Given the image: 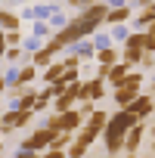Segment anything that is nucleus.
Here are the masks:
<instances>
[{"mask_svg": "<svg viewBox=\"0 0 155 158\" xmlns=\"http://www.w3.org/2000/svg\"><path fill=\"white\" fill-rule=\"evenodd\" d=\"M136 121H140V118H136L130 109H118V112H112V115H109V124H106L103 136H124Z\"/></svg>", "mask_w": 155, "mask_h": 158, "instance_id": "f257e3e1", "label": "nucleus"}, {"mask_svg": "<svg viewBox=\"0 0 155 158\" xmlns=\"http://www.w3.org/2000/svg\"><path fill=\"white\" fill-rule=\"evenodd\" d=\"M146 121H136L127 133H124V158H136L140 155V146L146 143Z\"/></svg>", "mask_w": 155, "mask_h": 158, "instance_id": "f03ea898", "label": "nucleus"}, {"mask_svg": "<svg viewBox=\"0 0 155 158\" xmlns=\"http://www.w3.org/2000/svg\"><path fill=\"white\" fill-rule=\"evenodd\" d=\"M34 115H37V112H22V109H10V112H3V115H0V133H13V130L25 127Z\"/></svg>", "mask_w": 155, "mask_h": 158, "instance_id": "7ed1b4c3", "label": "nucleus"}, {"mask_svg": "<svg viewBox=\"0 0 155 158\" xmlns=\"http://www.w3.org/2000/svg\"><path fill=\"white\" fill-rule=\"evenodd\" d=\"M53 143V130L50 127H37L31 136H25V143H19V149H31V152H44Z\"/></svg>", "mask_w": 155, "mask_h": 158, "instance_id": "20e7f679", "label": "nucleus"}, {"mask_svg": "<svg viewBox=\"0 0 155 158\" xmlns=\"http://www.w3.org/2000/svg\"><path fill=\"white\" fill-rule=\"evenodd\" d=\"M127 109H130V112H133L140 121H149V118H152V112H155V96L140 90V93H136V99H133Z\"/></svg>", "mask_w": 155, "mask_h": 158, "instance_id": "39448f33", "label": "nucleus"}, {"mask_svg": "<svg viewBox=\"0 0 155 158\" xmlns=\"http://www.w3.org/2000/svg\"><path fill=\"white\" fill-rule=\"evenodd\" d=\"M136 93H140V87H130V84H118V87L112 90V99H115V106H118V109H127V106L136 99Z\"/></svg>", "mask_w": 155, "mask_h": 158, "instance_id": "423d86ee", "label": "nucleus"}, {"mask_svg": "<svg viewBox=\"0 0 155 158\" xmlns=\"http://www.w3.org/2000/svg\"><path fill=\"white\" fill-rule=\"evenodd\" d=\"M133 65L130 62H124V59H118L115 65H109V77H106V81H109V87L115 90L118 84H124V77H127V71H130Z\"/></svg>", "mask_w": 155, "mask_h": 158, "instance_id": "0eeeda50", "label": "nucleus"}, {"mask_svg": "<svg viewBox=\"0 0 155 158\" xmlns=\"http://www.w3.org/2000/svg\"><path fill=\"white\" fill-rule=\"evenodd\" d=\"M152 22H155V10H152V6H143L136 16H130V28H133V31H149Z\"/></svg>", "mask_w": 155, "mask_h": 158, "instance_id": "6e6552de", "label": "nucleus"}, {"mask_svg": "<svg viewBox=\"0 0 155 158\" xmlns=\"http://www.w3.org/2000/svg\"><path fill=\"white\" fill-rule=\"evenodd\" d=\"M56 115H59V121H62V130H71V133L84 124V115L78 112V106H74V109H68V112H56Z\"/></svg>", "mask_w": 155, "mask_h": 158, "instance_id": "1a4fd4ad", "label": "nucleus"}, {"mask_svg": "<svg viewBox=\"0 0 155 158\" xmlns=\"http://www.w3.org/2000/svg\"><path fill=\"white\" fill-rule=\"evenodd\" d=\"M103 96H106V81H103V77L84 81V99H93V102H99Z\"/></svg>", "mask_w": 155, "mask_h": 158, "instance_id": "9d476101", "label": "nucleus"}, {"mask_svg": "<svg viewBox=\"0 0 155 158\" xmlns=\"http://www.w3.org/2000/svg\"><path fill=\"white\" fill-rule=\"evenodd\" d=\"M130 16H133L130 3H124V6H109V16H106V25H121V22H130Z\"/></svg>", "mask_w": 155, "mask_h": 158, "instance_id": "9b49d317", "label": "nucleus"}, {"mask_svg": "<svg viewBox=\"0 0 155 158\" xmlns=\"http://www.w3.org/2000/svg\"><path fill=\"white\" fill-rule=\"evenodd\" d=\"M34 102H37V90L28 84V87L22 90V96H19V99H13V109H22V112H34Z\"/></svg>", "mask_w": 155, "mask_h": 158, "instance_id": "f8f14e48", "label": "nucleus"}, {"mask_svg": "<svg viewBox=\"0 0 155 158\" xmlns=\"http://www.w3.org/2000/svg\"><path fill=\"white\" fill-rule=\"evenodd\" d=\"M118 59H121V50H118L115 44H109V47H99V50H96V62H99V65H115Z\"/></svg>", "mask_w": 155, "mask_h": 158, "instance_id": "ddd939ff", "label": "nucleus"}, {"mask_svg": "<svg viewBox=\"0 0 155 158\" xmlns=\"http://www.w3.org/2000/svg\"><path fill=\"white\" fill-rule=\"evenodd\" d=\"M99 136H103V133H99L96 127H90L87 121H84L81 127H78V130H74V139H81V143H87V146H93V143H96Z\"/></svg>", "mask_w": 155, "mask_h": 158, "instance_id": "4468645a", "label": "nucleus"}, {"mask_svg": "<svg viewBox=\"0 0 155 158\" xmlns=\"http://www.w3.org/2000/svg\"><path fill=\"white\" fill-rule=\"evenodd\" d=\"M71 53L81 56V62H84V59H93V56H96V44H93V37H81V40H78V47H74Z\"/></svg>", "mask_w": 155, "mask_h": 158, "instance_id": "2eb2a0df", "label": "nucleus"}, {"mask_svg": "<svg viewBox=\"0 0 155 158\" xmlns=\"http://www.w3.org/2000/svg\"><path fill=\"white\" fill-rule=\"evenodd\" d=\"M62 71H65L62 62H50V65L40 71V77H44V84H53V81H59V77H62Z\"/></svg>", "mask_w": 155, "mask_h": 158, "instance_id": "dca6fc26", "label": "nucleus"}, {"mask_svg": "<svg viewBox=\"0 0 155 158\" xmlns=\"http://www.w3.org/2000/svg\"><path fill=\"white\" fill-rule=\"evenodd\" d=\"M53 112H68V109H74L78 106V99L74 96H68V93H59V96H53Z\"/></svg>", "mask_w": 155, "mask_h": 158, "instance_id": "f3484780", "label": "nucleus"}, {"mask_svg": "<svg viewBox=\"0 0 155 158\" xmlns=\"http://www.w3.org/2000/svg\"><path fill=\"white\" fill-rule=\"evenodd\" d=\"M106 155H124V136H103Z\"/></svg>", "mask_w": 155, "mask_h": 158, "instance_id": "a211bd4d", "label": "nucleus"}, {"mask_svg": "<svg viewBox=\"0 0 155 158\" xmlns=\"http://www.w3.org/2000/svg\"><path fill=\"white\" fill-rule=\"evenodd\" d=\"M37 77V65H22L19 71H16V84H22V87H28L31 81Z\"/></svg>", "mask_w": 155, "mask_h": 158, "instance_id": "6ab92c4d", "label": "nucleus"}, {"mask_svg": "<svg viewBox=\"0 0 155 158\" xmlns=\"http://www.w3.org/2000/svg\"><path fill=\"white\" fill-rule=\"evenodd\" d=\"M53 56H56V53L44 44V47H37V50H34V65H37V68H47V65L53 62Z\"/></svg>", "mask_w": 155, "mask_h": 158, "instance_id": "aec40b11", "label": "nucleus"}, {"mask_svg": "<svg viewBox=\"0 0 155 158\" xmlns=\"http://www.w3.org/2000/svg\"><path fill=\"white\" fill-rule=\"evenodd\" d=\"M87 124H90V127H96V130L103 133V130H106V124H109V112H103V109L96 106V112L87 118Z\"/></svg>", "mask_w": 155, "mask_h": 158, "instance_id": "412c9836", "label": "nucleus"}, {"mask_svg": "<svg viewBox=\"0 0 155 158\" xmlns=\"http://www.w3.org/2000/svg\"><path fill=\"white\" fill-rule=\"evenodd\" d=\"M87 152H90V146H87V143H81V139H71V143H68V149H65V155H68V158H84Z\"/></svg>", "mask_w": 155, "mask_h": 158, "instance_id": "4be33fe9", "label": "nucleus"}, {"mask_svg": "<svg viewBox=\"0 0 155 158\" xmlns=\"http://www.w3.org/2000/svg\"><path fill=\"white\" fill-rule=\"evenodd\" d=\"M74 139V133L71 130H59V133H53V143H50V149H68V143Z\"/></svg>", "mask_w": 155, "mask_h": 158, "instance_id": "5701e85b", "label": "nucleus"}, {"mask_svg": "<svg viewBox=\"0 0 155 158\" xmlns=\"http://www.w3.org/2000/svg\"><path fill=\"white\" fill-rule=\"evenodd\" d=\"M0 28H3V31L19 28V16H16V13H10V10H0Z\"/></svg>", "mask_w": 155, "mask_h": 158, "instance_id": "b1692460", "label": "nucleus"}, {"mask_svg": "<svg viewBox=\"0 0 155 158\" xmlns=\"http://www.w3.org/2000/svg\"><path fill=\"white\" fill-rule=\"evenodd\" d=\"M143 53H146V50H136V47H127V44H124V50H121V59H124V62H130V65H140Z\"/></svg>", "mask_w": 155, "mask_h": 158, "instance_id": "393cba45", "label": "nucleus"}, {"mask_svg": "<svg viewBox=\"0 0 155 158\" xmlns=\"http://www.w3.org/2000/svg\"><path fill=\"white\" fill-rule=\"evenodd\" d=\"M112 40L115 44H121V40H127V34H130V22H121V25H112Z\"/></svg>", "mask_w": 155, "mask_h": 158, "instance_id": "a878e982", "label": "nucleus"}, {"mask_svg": "<svg viewBox=\"0 0 155 158\" xmlns=\"http://www.w3.org/2000/svg\"><path fill=\"white\" fill-rule=\"evenodd\" d=\"M96 106H99V102H93V99H78V112L84 115V121H87V118L96 112Z\"/></svg>", "mask_w": 155, "mask_h": 158, "instance_id": "bb28decb", "label": "nucleus"}, {"mask_svg": "<svg viewBox=\"0 0 155 158\" xmlns=\"http://www.w3.org/2000/svg\"><path fill=\"white\" fill-rule=\"evenodd\" d=\"M143 81H146V74H143V71H133V68H130V71H127V77H124V84L140 87V90H143Z\"/></svg>", "mask_w": 155, "mask_h": 158, "instance_id": "cd10ccee", "label": "nucleus"}, {"mask_svg": "<svg viewBox=\"0 0 155 158\" xmlns=\"http://www.w3.org/2000/svg\"><path fill=\"white\" fill-rule=\"evenodd\" d=\"M44 127H50L53 133H59V130H62V121H59V115H56V112H53V115H47V118H44Z\"/></svg>", "mask_w": 155, "mask_h": 158, "instance_id": "c85d7f7f", "label": "nucleus"}, {"mask_svg": "<svg viewBox=\"0 0 155 158\" xmlns=\"http://www.w3.org/2000/svg\"><path fill=\"white\" fill-rule=\"evenodd\" d=\"M140 68L152 71V68H155V53H143V59H140Z\"/></svg>", "mask_w": 155, "mask_h": 158, "instance_id": "c756f323", "label": "nucleus"}, {"mask_svg": "<svg viewBox=\"0 0 155 158\" xmlns=\"http://www.w3.org/2000/svg\"><path fill=\"white\" fill-rule=\"evenodd\" d=\"M65 3H68V6H74L78 13H81V10H87V6H93L96 0H65Z\"/></svg>", "mask_w": 155, "mask_h": 158, "instance_id": "7c9ffc66", "label": "nucleus"}, {"mask_svg": "<svg viewBox=\"0 0 155 158\" xmlns=\"http://www.w3.org/2000/svg\"><path fill=\"white\" fill-rule=\"evenodd\" d=\"M19 40H22V34H19V28H13V31H6V44H10V47H22Z\"/></svg>", "mask_w": 155, "mask_h": 158, "instance_id": "2f4dec72", "label": "nucleus"}, {"mask_svg": "<svg viewBox=\"0 0 155 158\" xmlns=\"http://www.w3.org/2000/svg\"><path fill=\"white\" fill-rule=\"evenodd\" d=\"M22 53H25V47H10V50H6V59H10V62H19Z\"/></svg>", "mask_w": 155, "mask_h": 158, "instance_id": "473e14b6", "label": "nucleus"}, {"mask_svg": "<svg viewBox=\"0 0 155 158\" xmlns=\"http://www.w3.org/2000/svg\"><path fill=\"white\" fill-rule=\"evenodd\" d=\"M40 158H68V155H65V149H47V152H40Z\"/></svg>", "mask_w": 155, "mask_h": 158, "instance_id": "72a5a7b5", "label": "nucleus"}, {"mask_svg": "<svg viewBox=\"0 0 155 158\" xmlns=\"http://www.w3.org/2000/svg\"><path fill=\"white\" fill-rule=\"evenodd\" d=\"M96 77L106 81V77H109V65H99V62H96Z\"/></svg>", "mask_w": 155, "mask_h": 158, "instance_id": "f704fd0d", "label": "nucleus"}, {"mask_svg": "<svg viewBox=\"0 0 155 158\" xmlns=\"http://www.w3.org/2000/svg\"><path fill=\"white\" fill-rule=\"evenodd\" d=\"M6 87H10V81H6V77H3V74H0V96H3V93H6Z\"/></svg>", "mask_w": 155, "mask_h": 158, "instance_id": "c9c22d12", "label": "nucleus"}, {"mask_svg": "<svg viewBox=\"0 0 155 158\" xmlns=\"http://www.w3.org/2000/svg\"><path fill=\"white\" fill-rule=\"evenodd\" d=\"M0 53H6V34H3V28H0Z\"/></svg>", "mask_w": 155, "mask_h": 158, "instance_id": "e433bc0d", "label": "nucleus"}, {"mask_svg": "<svg viewBox=\"0 0 155 158\" xmlns=\"http://www.w3.org/2000/svg\"><path fill=\"white\" fill-rule=\"evenodd\" d=\"M136 6L143 10V6H152V0H136Z\"/></svg>", "mask_w": 155, "mask_h": 158, "instance_id": "4c0bfd02", "label": "nucleus"}, {"mask_svg": "<svg viewBox=\"0 0 155 158\" xmlns=\"http://www.w3.org/2000/svg\"><path fill=\"white\" fill-rule=\"evenodd\" d=\"M0 155H6V146H3V143H0Z\"/></svg>", "mask_w": 155, "mask_h": 158, "instance_id": "58836bf2", "label": "nucleus"}, {"mask_svg": "<svg viewBox=\"0 0 155 158\" xmlns=\"http://www.w3.org/2000/svg\"><path fill=\"white\" fill-rule=\"evenodd\" d=\"M149 149H152V155H155V139H152V143H149Z\"/></svg>", "mask_w": 155, "mask_h": 158, "instance_id": "ea45409f", "label": "nucleus"}, {"mask_svg": "<svg viewBox=\"0 0 155 158\" xmlns=\"http://www.w3.org/2000/svg\"><path fill=\"white\" fill-rule=\"evenodd\" d=\"M106 158H124V155H106Z\"/></svg>", "mask_w": 155, "mask_h": 158, "instance_id": "a19ab883", "label": "nucleus"}, {"mask_svg": "<svg viewBox=\"0 0 155 158\" xmlns=\"http://www.w3.org/2000/svg\"><path fill=\"white\" fill-rule=\"evenodd\" d=\"M152 84H155V68H152Z\"/></svg>", "mask_w": 155, "mask_h": 158, "instance_id": "79ce46f5", "label": "nucleus"}, {"mask_svg": "<svg viewBox=\"0 0 155 158\" xmlns=\"http://www.w3.org/2000/svg\"><path fill=\"white\" fill-rule=\"evenodd\" d=\"M84 158H96V155H90V152H87V155H84Z\"/></svg>", "mask_w": 155, "mask_h": 158, "instance_id": "37998d69", "label": "nucleus"}, {"mask_svg": "<svg viewBox=\"0 0 155 158\" xmlns=\"http://www.w3.org/2000/svg\"><path fill=\"white\" fill-rule=\"evenodd\" d=\"M10 158H19V152H16V155H10Z\"/></svg>", "mask_w": 155, "mask_h": 158, "instance_id": "c03bdc74", "label": "nucleus"}, {"mask_svg": "<svg viewBox=\"0 0 155 158\" xmlns=\"http://www.w3.org/2000/svg\"><path fill=\"white\" fill-rule=\"evenodd\" d=\"M0 158H6V155H0Z\"/></svg>", "mask_w": 155, "mask_h": 158, "instance_id": "a18cd8bd", "label": "nucleus"}, {"mask_svg": "<svg viewBox=\"0 0 155 158\" xmlns=\"http://www.w3.org/2000/svg\"><path fill=\"white\" fill-rule=\"evenodd\" d=\"M152 158H155V155H152Z\"/></svg>", "mask_w": 155, "mask_h": 158, "instance_id": "49530a36", "label": "nucleus"}]
</instances>
